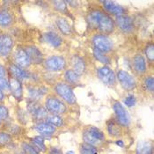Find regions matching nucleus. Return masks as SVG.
I'll return each mask as SVG.
<instances>
[{
	"label": "nucleus",
	"instance_id": "f257e3e1",
	"mask_svg": "<svg viewBox=\"0 0 154 154\" xmlns=\"http://www.w3.org/2000/svg\"><path fill=\"white\" fill-rule=\"evenodd\" d=\"M88 21L93 27L99 28L105 34H110L114 30L113 20L101 11H94L91 12L88 18Z\"/></svg>",
	"mask_w": 154,
	"mask_h": 154
},
{
	"label": "nucleus",
	"instance_id": "f03ea898",
	"mask_svg": "<svg viewBox=\"0 0 154 154\" xmlns=\"http://www.w3.org/2000/svg\"><path fill=\"white\" fill-rule=\"evenodd\" d=\"M83 138L85 143L90 144L92 146H97L104 141L105 136L100 130L96 127L91 126L84 131Z\"/></svg>",
	"mask_w": 154,
	"mask_h": 154
},
{
	"label": "nucleus",
	"instance_id": "7ed1b4c3",
	"mask_svg": "<svg viewBox=\"0 0 154 154\" xmlns=\"http://www.w3.org/2000/svg\"><path fill=\"white\" fill-rule=\"evenodd\" d=\"M55 90L56 93L69 104H73L76 102V97L74 93L68 85L63 83L57 84L55 87Z\"/></svg>",
	"mask_w": 154,
	"mask_h": 154
},
{
	"label": "nucleus",
	"instance_id": "20e7f679",
	"mask_svg": "<svg viewBox=\"0 0 154 154\" xmlns=\"http://www.w3.org/2000/svg\"><path fill=\"white\" fill-rule=\"evenodd\" d=\"M45 106H46L48 112L54 114V115L63 114L66 111V107L63 104V102L54 97L48 98L45 101Z\"/></svg>",
	"mask_w": 154,
	"mask_h": 154
},
{
	"label": "nucleus",
	"instance_id": "39448f33",
	"mask_svg": "<svg viewBox=\"0 0 154 154\" xmlns=\"http://www.w3.org/2000/svg\"><path fill=\"white\" fill-rule=\"evenodd\" d=\"M93 42L94 44L95 48H97L102 53L110 51L113 48L112 41L106 35H95L93 39Z\"/></svg>",
	"mask_w": 154,
	"mask_h": 154
},
{
	"label": "nucleus",
	"instance_id": "423d86ee",
	"mask_svg": "<svg viewBox=\"0 0 154 154\" xmlns=\"http://www.w3.org/2000/svg\"><path fill=\"white\" fill-rule=\"evenodd\" d=\"M45 67L52 71H58L63 70L66 65V62L63 57L60 56H52L45 60Z\"/></svg>",
	"mask_w": 154,
	"mask_h": 154
},
{
	"label": "nucleus",
	"instance_id": "0eeeda50",
	"mask_svg": "<svg viewBox=\"0 0 154 154\" xmlns=\"http://www.w3.org/2000/svg\"><path fill=\"white\" fill-rule=\"evenodd\" d=\"M113 108L119 124L124 127L128 126L130 124V116L123 106L120 102H115Z\"/></svg>",
	"mask_w": 154,
	"mask_h": 154
},
{
	"label": "nucleus",
	"instance_id": "6e6552de",
	"mask_svg": "<svg viewBox=\"0 0 154 154\" xmlns=\"http://www.w3.org/2000/svg\"><path fill=\"white\" fill-rule=\"evenodd\" d=\"M14 61L16 65L20 68H26L31 64V61L26 50L22 48H18L14 53Z\"/></svg>",
	"mask_w": 154,
	"mask_h": 154
},
{
	"label": "nucleus",
	"instance_id": "1a4fd4ad",
	"mask_svg": "<svg viewBox=\"0 0 154 154\" xmlns=\"http://www.w3.org/2000/svg\"><path fill=\"white\" fill-rule=\"evenodd\" d=\"M98 77L103 83L107 85H113L116 83L115 73L107 66H104L98 69Z\"/></svg>",
	"mask_w": 154,
	"mask_h": 154
},
{
	"label": "nucleus",
	"instance_id": "9d476101",
	"mask_svg": "<svg viewBox=\"0 0 154 154\" xmlns=\"http://www.w3.org/2000/svg\"><path fill=\"white\" fill-rule=\"evenodd\" d=\"M117 78L122 86L126 90H132L136 87V81L134 78L130 75L127 71H119L117 72Z\"/></svg>",
	"mask_w": 154,
	"mask_h": 154
},
{
	"label": "nucleus",
	"instance_id": "9b49d317",
	"mask_svg": "<svg viewBox=\"0 0 154 154\" xmlns=\"http://www.w3.org/2000/svg\"><path fill=\"white\" fill-rule=\"evenodd\" d=\"M13 48V41L12 37L8 35H0V56L8 57Z\"/></svg>",
	"mask_w": 154,
	"mask_h": 154
},
{
	"label": "nucleus",
	"instance_id": "f8f14e48",
	"mask_svg": "<svg viewBox=\"0 0 154 154\" xmlns=\"http://www.w3.org/2000/svg\"><path fill=\"white\" fill-rule=\"evenodd\" d=\"M26 52L29 56V58L31 61V63H35V64H41L43 62V55L40 51V49L35 46H30L26 48Z\"/></svg>",
	"mask_w": 154,
	"mask_h": 154
},
{
	"label": "nucleus",
	"instance_id": "ddd939ff",
	"mask_svg": "<svg viewBox=\"0 0 154 154\" xmlns=\"http://www.w3.org/2000/svg\"><path fill=\"white\" fill-rule=\"evenodd\" d=\"M9 87L14 98H16L17 100H20L22 98L23 91H22V85L20 80L15 78H11L9 81Z\"/></svg>",
	"mask_w": 154,
	"mask_h": 154
},
{
	"label": "nucleus",
	"instance_id": "4468645a",
	"mask_svg": "<svg viewBox=\"0 0 154 154\" xmlns=\"http://www.w3.org/2000/svg\"><path fill=\"white\" fill-rule=\"evenodd\" d=\"M116 22L119 27L124 32H131L134 27L132 20L128 16H124V15L118 16L116 18Z\"/></svg>",
	"mask_w": 154,
	"mask_h": 154
},
{
	"label": "nucleus",
	"instance_id": "2eb2a0df",
	"mask_svg": "<svg viewBox=\"0 0 154 154\" xmlns=\"http://www.w3.org/2000/svg\"><path fill=\"white\" fill-rule=\"evenodd\" d=\"M42 40L55 48L59 47L62 44V38L54 32H48L44 34L42 36Z\"/></svg>",
	"mask_w": 154,
	"mask_h": 154
},
{
	"label": "nucleus",
	"instance_id": "dca6fc26",
	"mask_svg": "<svg viewBox=\"0 0 154 154\" xmlns=\"http://www.w3.org/2000/svg\"><path fill=\"white\" fill-rule=\"evenodd\" d=\"M9 70L11 71V73L12 74L13 78L19 79V80H23V79H29L30 74L26 71L23 70L22 68L19 67L16 64H11Z\"/></svg>",
	"mask_w": 154,
	"mask_h": 154
},
{
	"label": "nucleus",
	"instance_id": "f3484780",
	"mask_svg": "<svg viewBox=\"0 0 154 154\" xmlns=\"http://www.w3.org/2000/svg\"><path fill=\"white\" fill-rule=\"evenodd\" d=\"M103 5L107 12H111L115 15H117V17L122 16L125 12L124 9L121 5H119L116 3L112 2V1H105V2H103Z\"/></svg>",
	"mask_w": 154,
	"mask_h": 154
},
{
	"label": "nucleus",
	"instance_id": "a211bd4d",
	"mask_svg": "<svg viewBox=\"0 0 154 154\" xmlns=\"http://www.w3.org/2000/svg\"><path fill=\"white\" fill-rule=\"evenodd\" d=\"M35 130L43 136H49L55 133L56 127L48 122H42L35 126Z\"/></svg>",
	"mask_w": 154,
	"mask_h": 154
},
{
	"label": "nucleus",
	"instance_id": "6ab92c4d",
	"mask_svg": "<svg viewBox=\"0 0 154 154\" xmlns=\"http://www.w3.org/2000/svg\"><path fill=\"white\" fill-rule=\"evenodd\" d=\"M71 64L73 67V71H75L78 75L83 74L84 71L85 70V64L84 60L79 57V56H74L71 58Z\"/></svg>",
	"mask_w": 154,
	"mask_h": 154
},
{
	"label": "nucleus",
	"instance_id": "aec40b11",
	"mask_svg": "<svg viewBox=\"0 0 154 154\" xmlns=\"http://www.w3.org/2000/svg\"><path fill=\"white\" fill-rule=\"evenodd\" d=\"M133 66L135 68V71L140 74H143L146 71V63L142 55H137L134 57Z\"/></svg>",
	"mask_w": 154,
	"mask_h": 154
},
{
	"label": "nucleus",
	"instance_id": "412c9836",
	"mask_svg": "<svg viewBox=\"0 0 154 154\" xmlns=\"http://www.w3.org/2000/svg\"><path fill=\"white\" fill-rule=\"evenodd\" d=\"M137 154H152V143L149 141H139L137 149H136Z\"/></svg>",
	"mask_w": 154,
	"mask_h": 154
},
{
	"label": "nucleus",
	"instance_id": "4be33fe9",
	"mask_svg": "<svg viewBox=\"0 0 154 154\" xmlns=\"http://www.w3.org/2000/svg\"><path fill=\"white\" fill-rule=\"evenodd\" d=\"M57 25L63 34H64L66 35H69L71 34V26L67 22V20H64L63 18H57Z\"/></svg>",
	"mask_w": 154,
	"mask_h": 154
},
{
	"label": "nucleus",
	"instance_id": "5701e85b",
	"mask_svg": "<svg viewBox=\"0 0 154 154\" xmlns=\"http://www.w3.org/2000/svg\"><path fill=\"white\" fill-rule=\"evenodd\" d=\"M12 22V14L7 11L0 12V26L7 27Z\"/></svg>",
	"mask_w": 154,
	"mask_h": 154
},
{
	"label": "nucleus",
	"instance_id": "b1692460",
	"mask_svg": "<svg viewBox=\"0 0 154 154\" xmlns=\"http://www.w3.org/2000/svg\"><path fill=\"white\" fill-rule=\"evenodd\" d=\"M42 90V88L29 87V89H28V93H29V97H30L31 100L38 101L40 99H42V97L43 94H44V93H43Z\"/></svg>",
	"mask_w": 154,
	"mask_h": 154
},
{
	"label": "nucleus",
	"instance_id": "393cba45",
	"mask_svg": "<svg viewBox=\"0 0 154 154\" xmlns=\"http://www.w3.org/2000/svg\"><path fill=\"white\" fill-rule=\"evenodd\" d=\"M33 144L36 147V150H39L41 152H46V145L44 143V138L42 136H37L32 139Z\"/></svg>",
	"mask_w": 154,
	"mask_h": 154
},
{
	"label": "nucleus",
	"instance_id": "a878e982",
	"mask_svg": "<svg viewBox=\"0 0 154 154\" xmlns=\"http://www.w3.org/2000/svg\"><path fill=\"white\" fill-rule=\"evenodd\" d=\"M33 116L36 118L37 120H41V119H44L48 117V110L43 107H39L36 108L35 110L34 111V113L32 114Z\"/></svg>",
	"mask_w": 154,
	"mask_h": 154
},
{
	"label": "nucleus",
	"instance_id": "bb28decb",
	"mask_svg": "<svg viewBox=\"0 0 154 154\" xmlns=\"http://www.w3.org/2000/svg\"><path fill=\"white\" fill-rule=\"evenodd\" d=\"M66 80L71 84H77L79 81V75H78L73 70H69L65 72Z\"/></svg>",
	"mask_w": 154,
	"mask_h": 154
},
{
	"label": "nucleus",
	"instance_id": "cd10ccee",
	"mask_svg": "<svg viewBox=\"0 0 154 154\" xmlns=\"http://www.w3.org/2000/svg\"><path fill=\"white\" fill-rule=\"evenodd\" d=\"M107 131H108L110 135H112L114 137L119 136L120 133H121V130H120L119 124L116 123L115 122H112V121L109 122L108 124H107Z\"/></svg>",
	"mask_w": 154,
	"mask_h": 154
},
{
	"label": "nucleus",
	"instance_id": "c85d7f7f",
	"mask_svg": "<svg viewBox=\"0 0 154 154\" xmlns=\"http://www.w3.org/2000/svg\"><path fill=\"white\" fill-rule=\"evenodd\" d=\"M46 122L52 124L55 127H60V126L63 125V119L61 118L58 115H53L51 116H48Z\"/></svg>",
	"mask_w": 154,
	"mask_h": 154
},
{
	"label": "nucleus",
	"instance_id": "c756f323",
	"mask_svg": "<svg viewBox=\"0 0 154 154\" xmlns=\"http://www.w3.org/2000/svg\"><path fill=\"white\" fill-rule=\"evenodd\" d=\"M94 55L95 58L98 60V61H100V63H104V64H108V63H110V59H109V57H107V56H105L102 52H100V51L98 50L97 48H94Z\"/></svg>",
	"mask_w": 154,
	"mask_h": 154
},
{
	"label": "nucleus",
	"instance_id": "7c9ffc66",
	"mask_svg": "<svg viewBox=\"0 0 154 154\" xmlns=\"http://www.w3.org/2000/svg\"><path fill=\"white\" fill-rule=\"evenodd\" d=\"M11 142V136L4 131L0 132V146H5L7 145Z\"/></svg>",
	"mask_w": 154,
	"mask_h": 154
},
{
	"label": "nucleus",
	"instance_id": "2f4dec72",
	"mask_svg": "<svg viewBox=\"0 0 154 154\" xmlns=\"http://www.w3.org/2000/svg\"><path fill=\"white\" fill-rule=\"evenodd\" d=\"M80 154H97L94 146H92L87 143H84L81 148Z\"/></svg>",
	"mask_w": 154,
	"mask_h": 154
},
{
	"label": "nucleus",
	"instance_id": "473e14b6",
	"mask_svg": "<svg viewBox=\"0 0 154 154\" xmlns=\"http://www.w3.org/2000/svg\"><path fill=\"white\" fill-rule=\"evenodd\" d=\"M22 149H23L25 154H39L37 150L34 146L26 143H22Z\"/></svg>",
	"mask_w": 154,
	"mask_h": 154
},
{
	"label": "nucleus",
	"instance_id": "72a5a7b5",
	"mask_svg": "<svg viewBox=\"0 0 154 154\" xmlns=\"http://www.w3.org/2000/svg\"><path fill=\"white\" fill-rule=\"evenodd\" d=\"M145 54L148 59L153 61L154 59V46L153 44H149L145 48Z\"/></svg>",
	"mask_w": 154,
	"mask_h": 154
},
{
	"label": "nucleus",
	"instance_id": "f704fd0d",
	"mask_svg": "<svg viewBox=\"0 0 154 154\" xmlns=\"http://www.w3.org/2000/svg\"><path fill=\"white\" fill-rule=\"evenodd\" d=\"M9 116V110L4 105H0V118L2 121L6 120Z\"/></svg>",
	"mask_w": 154,
	"mask_h": 154
},
{
	"label": "nucleus",
	"instance_id": "c9c22d12",
	"mask_svg": "<svg viewBox=\"0 0 154 154\" xmlns=\"http://www.w3.org/2000/svg\"><path fill=\"white\" fill-rule=\"evenodd\" d=\"M144 85H145V87L148 91L150 92H153L154 89V80L152 77H149L145 79V82H144Z\"/></svg>",
	"mask_w": 154,
	"mask_h": 154
},
{
	"label": "nucleus",
	"instance_id": "e433bc0d",
	"mask_svg": "<svg viewBox=\"0 0 154 154\" xmlns=\"http://www.w3.org/2000/svg\"><path fill=\"white\" fill-rule=\"evenodd\" d=\"M125 105L128 107H133L136 104V98L134 95H129L128 97H126L125 100H124Z\"/></svg>",
	"mask_w": 154,
	"mask_h": 154
},
{
	"label": "nucleus",
	"instance_id": "4c0bfd02",
	"mask_svg": "<svg viewBox=\"0 0 154 154\" xmlns=\"http://www.w3.org/2000/svg\"><path fill=\"white\" fill-rule=\"evenodd\" d=\"M55 7L59 11H65L66 10V2L63 1H54L53 2Z\"/></svg>",
	"mask_w": 154,
	"mask_h": 154
},
{
	"label": "nucleus",
	"instance_id": "58836bf2",
	"mask_svg": "<svg viewBox=\"0 0 154 154\" xmlns=\"http://www.w3.org/2000/svg\"><path fill=\"white\" fill-rule=\"evenodd\" d=\"M0 89L2 91L10 89V87H9V82L5 78H2V77H0Z\"/></svg>",
	"mask_w": 154,
	"mask_h": 154
},
{
	"label": "nucleus",
	"instance_id": "ea45409f",
	"mask_svg": "<svg viewBox=\"0 0 154 154\" xmlns=\"http://www.w3.org/2000/svg\"><path fill=\"white\" fill-rule=\"evenodd\" d=\"M5 75H6V71H5V68L3 65H1V64H0V77H2V78H5Z\"/></svg>",
	"mask_w": 154,
	"mask_h": 154
},
{
	"label": "nucleus",
	"instance_id": "a19ab883",
	"mask_svg": "<svg viewBox=\"0 0 154 154\" xmlns=\"http://www.w3.org/2000/svg\"><path fill=\"white\" fill-rule=\"evenodd\" d=\"M50 154H63V152L57 148H52L50 150Z\"/></svg>",
	"mask_w": 154,
	"mask_h": 154
},
{
	"label": "nucleus",
	"instance_id": "79ce46f5",
	"mask_svg": "<svg viewBox=\"0 0 154 154\" xmlns=\"http://www.w3.org/2000/svg\"><path fill=\"white\" fill-rule=\"evenodd\" d=\"M116 144L120 146V147H123L124 146V143L122 142V140H118L117 142H116Z\"/></svg>",
	"mask_w": 154,
	"mask_h": 154
},
{
	"label": "nucleus",
	"instance_id": "37998d69",
	"mask_svg": "<svg viewBox=\"0 0 154 154\" xmlns=\"http://www.w3.org/2000/svg\"><path fill=\"white\" fill-rule=\"evenodd\" d=\"M4 100V93H3V91L0 89V101H2Z\"/></svg>",
	"mask_w": 154,
	"mask_h": 154
},
{
	"label": "nucleus",
	"instance_id": "c03bdc74",
	"mask_svg": "<svg viewBox=\"0 0 154 154\" xmlns=\"http://www.w3.org/2000/svg\"><path fill=\"white\" fill-rule=\"evenodd\" d=\"M66 154H75V152L73 151H70V152H68Z\"/></svg>",
	"mask_w": 154,
	"mask_h": 154
},
{
	"label": "nucleus",
	"instance_id": "a18cd8bd",
	"mask_svg": "<svg viewBox=\"0 0 154 154\" xmlns=\"http://www.w3.org/2000/svg\"><path fill=\"white\" fill-rule=\"evenodd\" d=\"M1 125H2V120L0 118V127H1Z\"/></svg>",
	"mask_w": 154,
	"mask_h": 154
},
{
	"label": "nucleus",
	"instance_id": "49530a36",
	"mask_svg": "<svg viewBox=\"0 0 154 154\" xmlns=\"http://www.w3.org/2000/svg\"><path fill=\"white\" fill-rule=\"evenodd\" d=\"M1 154H5V153H1Z\"/></svg>",
	"mask_w": 154,
	"mask_h": 154
}]
</instances>
